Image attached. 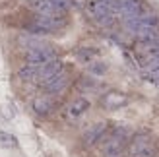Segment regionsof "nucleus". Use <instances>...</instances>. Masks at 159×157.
Instances as JSON below:
<instances>
[{
	"label": "nucleus",
	"mask_w": 159,
	"mask_h": 157,
	"mask_svg": "<svg viewBox=\"0 0 159 157\" xmlns=\"http://www.w3.org/2000/svg\"><path fill=\"white\" fill-rule=\"evenodd\" d=\"M97 54H99V51L93 49V47H82V49L76 51V58L80 62H84V64H89V62L97 58Z\"/></svg>",
	"instance_id": "obj_17"
},
{
	"label": "nucleus",
	"mask_w": 159,
	"mask_h": 157,
	"mask_svg": "<svg viewBox=\"0 0 159 157\" xmlns=\"http://www.w3.org/2000/svg\"><path fill=\"white\" fill-rule=\"evenodd\" d=\"M57 58H58V54L51 45H43V47H37V49L25 51V62L27 64L41 66V64H47V62L57 60Z\"/></svg>",
	"instance_id": "obj_6"
},
{
	"label": "nucleus",
	"mask_w": 159,
	"mask_h": 157,
	"mask_svg": "<svg viewBox=\"0 0 159 157\" xmlns=\"http://www.w3.org/2000/svg\"><path fill=\"white\" fill-rule=\"evenodd\" d=\"M39 85H41V89L47 93V95H60V93L70 85V76H68L66 70H62L60 74L52 76V78H49V80H45V82H41Z\"/></svg>",
	"instance_id": "obj_7"
},
{
	"label": "nucleus",
	"mask_w": 159,
	"mask_h": 157,
	"mask_svg": "<svg viewBox=\"0 0 159 157\" xmlns=\"http://www.w3.org/2000/svg\"><path fill=\"white\" fill-rule=\"evenodd\" d=\"M18 43L23 47V51L37 49V47H43V45H47V43H45V41H41V39H39L37 35H31V33H27V35H20Z\"/></svg>",
	"instance_id": "obj_16"
},
{
	"label": "nucleus",
	"mask_w": 159,
	"mask_h": 157,
	"mask_svg": "<svg viewBox=\"0 0 159 157\" xmlns=\"http://www.w3.org/2000/svg\"><path fill=\"white\" fill-rule=\"evenodd\" d=\"M130 130L126 128V126H116L111 130V134L107 138V142L105 146H103V153H105V157H113V155H122L124 151V147L128 146L130 142Z\"/></svg>",
	"instance_id": "obj_3"
},
{
	"label": "nucleus",
	"mask_w": 159,
	"mask_h": 157,
	"mask_svg": "<svg viewBox=\"0 0 159 157\" xmlns=\"http://www.w3.org/2000/svg\"><path fill=\"white\" fill-rule=\"evenodd\" d=\"M0 144H2V147H6V150H16V147H18V138L14 134H10V132L0 130Z\"/></svg>",
	"instance_id": "obj_18"
},
{
	"label": "nucleus",
	"mask_w": 159,
	"mask_h": 157,
	"mask_svg": "<svg viewBox=\"0 0 159 157\" xmlns=\"http://www.w3.org/2000/svg\"><path fill=\"white\" fill-rule=\"evenodd\" d=\"M107 134V122H95L89 128H85V132L82 134V144L85 147H93L101 142V138Z\"/></svg>",
	"instance_id": "obj_9"
},
{
	"label": "nucleus",
	"mask_w": 159,
	"mask_h": 157,
	"mask_svg": "<svg viewBox=\"0 0 159 157\" xmlns=\"http://www.w3.org/2000/svg\"><path fill=\"white\" fill-rule=\"evenodd\" d=\"M89 101H87L85 97H76V99H72L70 103L66 105V109H64V116H66V120H78V119H82V116L89 111Z\"/></svg>",
	"instance_id": "obj_10"
},
{
	"label": "nucleus",
	"mask_w": 159,
	"mask_h": 157,
	"mask_svg": "<svg viewBox=\"0 0 159 157\" xmlns=\"http://www.w3.org/2000/svg\"><path fill=\"white\" fill-rule=\"evenodd\" d=\"M113 157H124V155H113Z\"/></svg>",
	"instance_id": "obj_21"
},
{
	"label": "nucleus",
	"mask_w": 159,
	"mask_h": 157,
	"mask_svg": "<svg viewBox=\"0 0 159 157\" xmlns=\"http://www.w3.org/2000/svg\"><path fill=\"white\" fill-rule=\"evenodd\" d=\"M101 105L109 111H116V109H122L128 105V97L120 91H109L101 97Z\"/></svg>",
	"instance_id": "obj_14"
},
{
	"label": "nucleus",
	"mask_w": 159,
	"mask_h": 157,
	"mask_svg": "<svg viewBox=\"0 0 159 157\" xmlns=\"http://www.w3.org/2000/svg\"><path fill=\"white\" fill-rule=\"evenodd\" d=\"M66 25V20L64 18H49V16H33L25 25V31H29L31 35H49V33H54Z\"/></svg>",
	"instance_id": "obj_2"
},
{
	"label": "nucleus",
	"mask_w": 159,
	"mask_h": 157,
	"mask_svg": "<svg viewBox=\"0 0 159 157\" xmlns=\"http://www.w3.org/2000/svg\"><path fill=\"white\" fill-rule=\"evenodd\" d=\"M62 70H64V64H62L60 58L51 60V62H47V64L37 66V83H41V82H45V80H49V78L60 74Z\"/></svg>",
	"instance_id": "obj_13"
},
{
	"label": "nucleus",
	"mask_w": 159,
	"mask_h": 157,
	"mask_svg": "<svg viewBox=\"0 0 159 157\" xmlns=\"http://www.w3.org/2000/svg\"><path fill=\"white\" fill-rule=\"evenodd\" d=\"M107 70H109V66L105 64V62H89L87 64V72H89L91 76H105L107 74Z\"/></svg>",
	"instance_id": "obj_19"
},
{
	"label": "nucleus",
	"mask_w": 159,
	"mask_h": 157,
	"mask_svg": "<svg viewBox=\"0 0 159 157\" xmlns=\"http://www.w3.org/2000/svg\"><path fill=\"white\" fill-rule=\"evenodd\" d=\"M85 12L99 25H111L118 12V0H87Z\"/></svg>",
	"instance_id": "obj_1"
},
{
	"label": "nucleus",
	"mask_w": 159,
	"mask_h": 157,
	"mask_svg": "<svg viewBox=\"0 0 159 157\" xmlns=\"http://www.w3.org/2000/svg\"><path fill=\"white\" fill-rule=\"evenodd\" d=\"M118 16H122L124 20L138 18V16L146 14V8L142 0H118Z\"/></svg>",
	"instance_id": "obj_11"
},
{
	"label": "nucleus",
	"mask_w": 159,
	"mask_h": 157,
	"mask_svg": "<svg viewBox=\"0 0 159 157\" xmlns=\"http://www.w3.org/2000/svg\"><path fill=\"white\" fill-rule=\"evenodd\" d=\"M31 109H33V113L37 116H49L54 113V109H57V101H54L51 95H39L33 99V103H31Z\"/></svg>",
	"instance_id": "obj_12"
},
{
	"label": "nucleus",
	"mask_w": 159,
	"mask_h": 157,
	"mask_svg": "<svg viewBox=\"0 0 159 157\" xmlns=\"http://www.w3.org/2000/svg\"><path fill=\"white\" fill-rule=\"evenodd\" d=\"M78 87L82 91H95L97 89V82H95L91 76H82L78 80Z\"/></svg>",
	"instance_id": "obj_20"
},
{
	"label": "nucleus",
	"mask_w": 159,
	"mask_h": 157,
	"mask_svg": "<svg viewBox=\"0 0 159 157\" xmlns=\"http://www.w3.org/2000/svg\"><path fill=\"white\" fill-rule=\"evenodd\" d=\"M124 27L126 31H130L134 35H140V33H146L149 29H159V18L155 14H142L138 18H130V20H124Z\"/></svg>",
	"instance_id": "obj_5"
},
{
	"label": "nucleus",
	"mask_w": 159,
	"mask_h": 157,
	"mask_svg": "<svg viewBox=\"0 0 159 157\" xmlns=\"http://www.w3.org/2000/svg\"><path fill=\"white\" fill-rule=\"evenodd\" d=\"M29 8L37 16H49V18H64L66 10L57 6L52 0H29Z\"/></svg>",
	"instance_id": "obj_8"
},
{
	"label": "nucleus",
	"mask_w": 159,
	"mask_h": 157,
	"mask_svg": "<svg viewBox=\"0 0 159 157\" xmlns=\"http://www.w3.org/2000/svg\"><path fill=\"white\" fill-rule=\"evenodd\" d=\"M155 147L148 132H136L128 142V157H153Z\"/></svg>",
	"instance_id": "obj_4"
},
{
	"label": "nucleus",
	"mask_w": 159,
	"mask_h": 157,
	"mask_svg": "<svg viewBox=\"0 0 159 157\" xmlns=\"http://www.w3.org/2000/svg\"><path fill=\"white\" fill-rule=\"evenodd\" d=\"M18 76H20L21 82L33 83V82H37V66L35 64H27V62H25V64L18 70Z\"/></svg>",
	"instance_id": "obj_15"
}]
</instances>
